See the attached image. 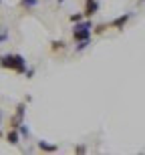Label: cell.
<instances>
[{
    "mask_svg": "<svg viewBox=\"0 0 145 155\" xmlns=\"http://www.w3.org/2000/svg\"><path fill=\"white\" fill-rule=\"evenodd\" d=\"M24 111H26V103H18L16 105V111H14V115L10 117V127L18 129L20 123H24Z\"/></svg>",
    "mask_w": 145,
    "mask_h": 155,
    "instance_id": "cell-3",
    "label": "cell"
},
{
    "mask_svg": "<svg viewBox=\"0 0 145 155\" xmlns=\"http://www.w3.org/2000/svg\"><path fill=\"white\" fill-rule=\"evenodd\" d=\"M57 2H58V4H63V2H64V0H57Z\"/></svg>",
    "mask_w": 145,
    "mask_h": 155,
    "instance_id": "cell-16",
    "label": "cell"
},
{
    "mask_svg": "<svg viewBox=\"0 0 145 155\" xmlns=\"http://www.w3.org/2000/svg\"><path fill=\"white\" fill-rule=\"evenodd\" d=\"M20 137H22V135H20V131H18V129H14V127H10V129H8V133H6V141H8L10 145H18V143H20Z\"/></svg>",
    "mask_w": 145,
    "mask_h": 155,
    "instance_id": "cell-6",
    "label": "cell"
},
{
    "mask_svg": "<svg viewBox=\"0 0 145 155\" xmlns=\"http://www.w3.org/2000/svg\"><path fill=\"white\" fill-rule=\"evenodd\" d=\"M0 69L12 71L16 75H26V58L18 52H6V54H0Z\"/></svg>",
    "mask_w": 145,
    "mask_h": 155,
    "instance_id": "cell-1",
    "label": "cell"
},
{
    "mask_svg": "<svg viewBox=\"0 0 145 155\" xmlns=\"http://www.w3.org/2000/svg\"><path fill=\"white\" fill-rule=\"evenodd\" d=\"M91 35H93V28L81 26V22H77V24H75V28H73V40H75V42L91 38Z\"/></svg>",
    "mask_w": 145,
    "mask_h": 155,
    "instance_id": "cell-2",
    "label": "cell"
},
{
    "mask_svg": "<svg viewBox=\"0 0 145 155\" xmlns=\"http://www.w3.org/2000/svg\"><path fill=\"white\" fill-rule=\"evenodd\" d=\"M32 75H35V69H32V67L26 69V79H32Z\"/></svg>",
    "mask_w": 145,
    "mask_h": 155,
    "instance_id": "cell-15",
    "label": "cell"
},
{
    "mask_svg": "<svg viewBox=\"0 0 145 155\" xmlns=\"http://www.w3.org/2000/svg\"><path fill=\"white\" fill-rule=\"evenodd\" d=\"M0 123H2V111H0Z\"/></svg>",
    "mask_w": 145,
    "mask_h": 155,
    "instance_id": "cell-17",
    "label": "cell"
},
{
    "mask_svg": "<svg viewBox=\"0 0 145 155\" xmlns=\"http://www.w3.org/2000/svg\"><path fill=\"white\" fill-rule=\"evenodd\" d=\"M0 4H2V0H0Z\"/></svg>",
    "mask_w": 145,
    "mask_h": 155,
    "instance_id": "cell-20",
    "label": "cell"
},
{
    "mask_svg": "<svg viewBox=\"0 0 145 155\" xmlns=\"http://www.w3.org/2000/svg\"><path fill=\"white\" fill-rule=\"evenodd\" d=\"M36 147H38L41 151H44V153H54V151H58V145L48 143V141H44V139H41V141L36 143Z\"/></svg>",
    "mask_w": 145,
    "mask_h": 155,
    "instance_id": "cell-7",
    "label": "cell"
},
{
    "mask_svg": "<svg viewBox=\"0 0 145 155\" xmlns=\"http://www.w3.org/2000/svg\"><path fill=\"white\" fill-rule=\"evenodd\" d=\"M99 8H101V6H99V0H85V18H91V16H95V14H97L99 12Z\"/></svg>",
    "mask_w": 145,
    "mask_h": 155,
    "instance_id": "cell-5",
    "label": "cell"
},
{
    "mask_svg": "<svg viewBox=\"0 0 145 155\" xmlns=\"http://www.w3.org/2000/svg\"><path fill=\"white\" fill-rule=\"evenodd\" d=\"M69 20H71L73 24L83 22V20H85V12H75V14H71V16H69Z\"/></svg>",
    "mask_w": 145,
    "mask_h": 155,
    "instance_id": "cell-12",
    "label": "cell"
},
{
    "mask_svg": "<svg viewBox=\"0 0 145 155\" xmlns=\"http://www.w3.org/2000/svg\"><path fill=\"white\" fill-rule=\"evenodd\" d=\"M18 131H20V135H22L24 139L30 137V129H28V125H26V123H20V125H18Z\"/></svg>",
    "mask_w": 145,
    "mask_h": 155,
    "instance_id": "cell-13",
    "label": "cell"
},
{
    "mask_svg": "<svg viewBox=\"0 0 145 155\" xmlns=\"http://www.w3.org/2000/svg\"><path fill=\"white\" fill-rule=\"evenodd\" d=\"M75 151H77V153H85V151H87V147H85V145H77Z\"/></svg>",
    "mask_w": 145,
    "mask_h": 155,
    "instance_id": "cell-14",
    "label": "cell"
},
{
    "mask_svg": "<svg viewBox=\"0 0 145 155\" xmlns=\"http://www.w3.org/2000/svg\"><path fill=\"white\" fill-rule=\"evenodd\" d=\"M64 48H67V42H64V40H61V38L51 40V51L52 52H61V51H64Z\"/></svg>",
    "mask_w": 145,
    "mask_h": 155,
    "instance_id": "cell-8",
    "label": "cell"
},
{
    "mask_svg": "<svg viewBox=\"0 0 145 155\" xmlns=\"http://www.w3.org/2000/svg\"><path fill=\"white\" fill-rule=\"evenodd\" d=\"M20 6L24 10H32L35 6H38V0H20Z\"/></svg>",
    "mask_w": 145,
    "mask_h": 155,
    "instance_id": "cell-10",
    "label": "cell"
},
{
    "mask_svg": "<svg viewBox=\"0 0 145 155\" xmlns=\"http://www.w3.org/2000/svg\"><path fill=\"white\" fill-rule=\"evenodd\" d=\"M0 137H2V129H0Z\"/></svg>",
    "mask_w": 145,
    "mask_h": 155,
    "instance_id": "cell-18",
    "label": "cell"
},
{
    "mask_svg": "<svg viewBox=\"0 0 145 155\" xmlns=\"http://www.w3.org/2000/svg\"><path fill=\"white\" fill-rule=\"evenodd\" d=\"M139 2H145V0H139Z\"/></svg>",
    "mask_w": 145,
    "mask_h": 155,
    "instance_id": "cell-19",
    "label": "cell"
},
{
    "mask_svg": "<svg viewBox=\"0 0 145 155\" xmlns=\"http://www.w3.org/2000/svg\"><path fill=\"white\" fill-rule=\"evenodd\" d=\"M107 28H111V24L107 22H101V24H95V28H93V35H103Z\"/></svg>",
    "mask_w": 145,
    "mask_h": 155,
    "instance_id": "cell-11",
    "label": "cell"
},
{
    "mask_svg": "<svg viewBox=\"0 0 145 155\" xmlns=\"http://www.w3.org/2000/svg\"><path fill=\"white\" fill-rule=\"evenodd\" d=\"M131 16H133V12H125V14H121V16H117L115 20H111V28H115V30H123L125 28V24L131 20Z\"/></svg>",
    "mask_w": 145,
    "mask_h": 155,
    "instance_id": "cell-4",
    "label": "cell"
},
{
    "mask_svg": "<svg viewBox=\"0 0 145 155\" xmlns=\"http://www.w3.org/2000/svg\"><path fill=\"white\" fill-rule=\"evenodd\" d=\"M89 46H91V38H87V40H79V42H77V46H75V52L79 54V52L87 51Z\"/></svg>",
    "mask_w": 145,
    "mask_h": 155,
    "instance_id": "cell-9",
    "label": "cell"
}]
</instances>
